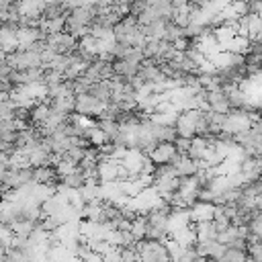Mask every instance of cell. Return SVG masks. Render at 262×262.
I'll list each match as a JSON object with an SVG mask.
<instances>
[{"mask_svg":"<svg viewBox=\"0 0 262 262\" xmlns=\"http://www.w3.org/2000/svg\"><path fill=\"white\" fill-rule=\"evenodd\" d=\"M119 166L121 162L113 160V158H102L98 162V180L100 184H113L119 180Z\"/></svg>","mask_w":262,"mask_h":262,"instance_id":"2","label":"cell"},{"mask_svg":"<svg viewBox=\"0 0 262 262\" xmlns=\"http://www.w3.org/2000/svg\"><path fill=\"white\" fill-rule=\"evenodd\" d=\"M250 256H248V252H244V250H231V248H227V252L223 254V262H246Z\"/></svg>","mask_w":262,"mask_h":262,"instance_id":"6","label":"cell"},{"mask_svg":"<svg viewBox=\"0 0 262 262\" xmlns=\"http://www.w3.org/2000/svg\"><path fill=\"white\" fill-rule=\"evenodd\" d=\"M194 233H196V242H215L217 235H219L215 221L194 223Z\"/></svg>","mask_w":262,"mask_h":262,"instance_id":"4","label":"cell"},{"mask_svg":"<svg viewBox=\"0 0 262 262\" xmlns=\"http://www.w3.org/2000/svg\"><path fill=\"white\" fill-rule=\"evenodd\" d=\"M106 108V102L94 98L92 94H82L78 96L76 100V113L78 115H84V117H94V119H100L102 113Z\"/></svg>","mask_w":262,"mask_h":262,"instance_id":"1","label":"cell"},{"mask_svg":"<svg viewBox=\"0 0 262 262\" xmlns=\"http://www.w3.org/2000/svg\"><path fill=\"white\" fill-rule=\"evenodd\" d=\"M248 256H250L254 262H262V242H254V244H250V248H248Z\"/></svg>","mask_w":262,"mask_h":262,"instance_id":"7","label":"cell"},{"mask_svg":"<svg viewBox=\"0 0 262 262\" xmlns=\"http://www.w3.org/2000/svg\"><path fill=\"white\" fill-rule=\"evenodd\" d=\"M96 127L106 135V139L113 143V139L117 137V133H119V129H121V125L115 121V119H96Z\"/></svg>","mask_w":262,"mask_h":262,"instance_id":"5","label":"cell"},{"mask_svg":"<svg viewBox=\"0 0 262 262\" xmlns=\"http://www.w3.org/2000/svg\"><path fill=\"white\" fill-rule=\"evenodd\" d=\"M178 149L174 143H160L151 154H149V160L156 164V166H162V164H174L176 158H178Z\"/></svg>","mask_w":262,"mask_h":262,"instance_id":"3","label":"cell"}]
</instances>
